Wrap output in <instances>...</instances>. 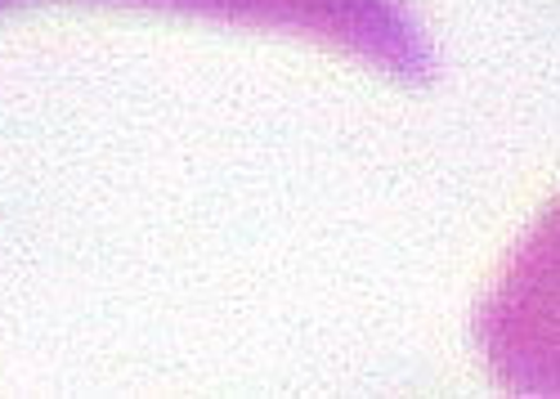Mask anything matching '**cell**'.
Returning a JSON list of instances; mask_svg holds the SVG:
<instances>
[{
    "instance_id": "cell-1",
    "label": "cell",
    "mask_w": 560,
    "mask_h": 399,
    "mask_svg": "<svg viewBox=\"0 0 560 399\" xmlns=\"http://www.w3.org/2000/svg\"><path fill=\"white\" fill-rule=\"evenodd\" d=\"M5 5H32V0H0V10ZM139 5H175L256 27L310 32L354 50L368 63H382L399 81H427L435 68V55L404 0H139Z\"/></svg>"
}]
</instances>
